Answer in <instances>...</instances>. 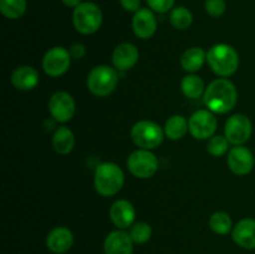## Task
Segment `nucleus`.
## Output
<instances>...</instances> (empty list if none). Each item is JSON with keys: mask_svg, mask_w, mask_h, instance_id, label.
I'll return each mask as SVG.
<instances>
[{"mask_svg": "<svg viewBox=\"0 0 255 254\" xmlns=\"http://www.w3.org/2000/svg\"><path fill=\"white\" fill-rule=\"evenodd\" d=\"M227 163H228L229 169L234 174H237V176H246V174L251 173L254 168V154L247 147L236 146L229 149Z\"/></svg>", "mask_w": 255, "mask_h": 254, "instance_id": "f8f14e48", "label": "nucleus"}, {"mask_svg": "<svg viewBox=\"0 0 255 254\" xmlns=\"http://www.w3.org/2000/svg\"><path fill=\"white\" fill-rule=\"evenodd\" d=\"M227 4L224 0H207L206 1V11L211 16L219 17L226 12Z\"/></svg>", "mask_w": 255, "mask_h": 254, "instance_id": "c85d7f7f", "label": "nucleus"}, {"mask_svg": "<svg viewBox=\"0 0 255 254\" xmlns=\"http://www.w3.org/2000/svg\"><path fill=\"white\" fill-rule=\"evenodd\" d=\"M188 131V121L182 115H173L167 120L166 125H164V134L172 141L183 138Z\"/></svg>", "mask_w": 255, "mask_h": 254, "instance_id": "4be33fe9", "label": "nucleus"}, {"mask_svg": "<svg viewBox=\"0 0 255 254\" xmlns=\"http://www.w3.org/2000/svg\"><path fill=\"white\" fill-rule=\"evenodd\" d=\"M26 0H0V11L5 17L16 20L24 15Z\"/></svg>", "mask_w": 255, "mask_h": 254, "instance_id": "393cba45", "label": "nucleus"}, {"mask_svg": "<svg viewBox=\"0 0 255 254\" xmlns=\"http://www.w3.org/2000/svg\"><path fill=\"white\" fill-rule=\"evenodd\" d=\"M181 90L183 95L188 99H198L204 95L206 86L203 80L197 75H187L181 81Z\"/></svg>", "mask_w": 255, "mask_h": 254, "instance_id": "5701e85b", "label": "nucleus"}, {"mask_svg": "<svg viewBox=\"0 0 255 254\" xmlns=\"http://www.w3.org/2000/svg\"><path fill=\"white\" fill-rule=\"evenodd\" d=\"M169 21L172 26L177 30H186L188 29L193 21V15L187 7L178 6L174 7L169 15Z\"/></svg>", "mask_w": 255, "mask_h": 254, "instance_id": "a878e982", "label": "nucleus"}, {"mask_svg": "<svg viewBox=\"0 0 255 254\" xmlns=\"http://www.w3.org/2000/svg\"><path fill=\"white\" fill-rule=\"evenodd\" d=\"M74 244V234L66 227H56L51 229L46 237V247L51 253L65 254Z\"/></svg>", "mask_w": 255, "mask_h": 254, "instance_id": "f3484780", "label": "nucleus"}, {"mask_svg": "<svg viewBox=\"0 0 255 254\" xmlns=\"http://www.w3.org/2000/svg\"><path fill=\"white\" fill-rule=\"evenodd\" d=\"M72 21L80 34H94L101 27L102 11L94 2H82L75 7Z\"/></svg>", "mask_w": 255, "mask_h": 254, "instance_id": "423d86ee", "label": "nucleus"}, {"mask_svg": "<svg viewBox=\"0 0 255 254\" xmlns=\"http://www.w3.org/2000/svg\"><path fill=\"white\" fill-rule=\"evenodd\" d=\"M119 72L107 65H99L90 71L87 87L95 96L105 97L111 94L119 84Z\"/></svg>", "mask_w": 255, "mask_h": 254, "instance_id": "20e7f679", "label": "nucleus"}, {"mask_svg": "<svg viewBox=\"0 0 255 254\" xmlns=\"http://www.w3.org/2000/svg\"><path fill=\"white\" fill-rule=\"evenodd\" d=\"M134 218H136V211L133 204L126 199H119L114 202L110 208V219L115 227L119 229H126L132 227Z\"/></svg>", "mask_w": 255, "mask_h": 254, "instance_id": "ddd939ff", "label": "nucleus"}, {"mask_svg": "<svg viewBox=\"0 0 255 254\" xmlns=\"http://www.w3.org/2000/svg\"><path fill=\"white\" fill-rule=\"evenodd\" d=\"M81 1L82 0H62V2L69 7H77L80 4H82Z\"/></svg>", "mask_w": 255, "mask_h": 254, "instance_id": "473e14b6", "label": "nucleus"}, {"mask_svg": "<svg viewBox=\"0 0 255 254\" xmlns=\"http://www.w3.org/2000/svg\"><path fill=\"white\" fill-rule=\"evenodd\" d=\"M253 126L249 117L246 115L237 114L229 117L224 126V136L228 139L229 143L234 146H242L246 143L252 136Z\"/></svg>", "mask_w": 255, "mask_h": 254, "instance_id": "6e6552de", "label": "nucleus"}, {"mask_svg": "<svg viewBox=\"0 0 255 254\" xmlns=\"http://www.w3.org/2000/svg\"><path fill=\"white\" fill-rule=\"evenodd\" d=\"M125 183L124 171L112 162L99 164L95 171L94 184L97 193L102 197L116 196Z\"/></svg>", "mask_w": 255, "mask_h": 254, "instance_id": "f03ea898", "label": "nucleus"}, {"mask_svg": "<svg viewBox=\"0 0 255 254\" xmlns=\"http://www.w3.org/2000/svg\"><path fill=\"white\" fill-rule=\"evenodd\" d=\"M52 147L60 154H69L74 149L75 136L69 127H57L52 136Z\"/></svg>", "mask_w": 255, "mask_h": 254, "instance_id": "aec40b11", "label": "nucleus"}, {"mask_svg": "<svg viewBox=\"0 0 255 254\" xmlns=\"http://www.w3.org/2000/svg\"><path fill=\"white\" fill-rule=\"evenodd\" d=\"M131 138L142 149H154L163 142L164 129L149 120L136 122L131 128Z\"/></svg>", "mask_w": 255, "mask_h": 254, "instance_id": "39448f33", "label": "nucleus"}, {"mask_svg": "<svg viewBox=\"0 0 255 254\" xmlns=\"http://www.w3.org/2000/svg\"><path fill=\"white\" fill-rule=\"evenodd\" d=\"M129 236L132 241L136 244H144L151 239L152 237V227L146 222H137L132 224L129 229Z\"/></svg>", "mask_w": 255, "mask_h": 254, "instance_id": "bb28decb", "label": "nucleus"}, {"mask_svg": "<svg viewBox=\"0 0 255 254\" xmlns=\"http://www.w3.org/2000/svg\"><path fill=\"white\" fill-rule=\"evenodd\" d=\"M204 105L213 114H227L236 107L238 101L237 87L228 79H216L206 87Z\"/></svg>", "mask_w": 255, "mask_h": 254, "instance_id": "f257e3e1", "label": "nucleus"}, {"mask_svg": "<svg viewBox=\"0 0 255 254\" xmlns=\"http://www.w3.org/2000/svg\"><path fill=\"white\" fill-rule=\"evenodd\" d=\"M207 60V54L202 47H189L183 52L181 57V66L187 72H196L202 69L204 61Z\"/></svg>", "mask_w": 255, "mask_h": 254, "instance_id": "412c9836", "label": "nucleus"}, {"mask_svg": "<svg viewBox=\"0 0 255 254\" xmlns=\"http://www.w3.org/2000/svg\"><path fill=\"white\" fill-rule=\"evenodd\" d=\"M229 142L226 136H213L209 138L208 144H207V151L209 154L214 157H222L228 152Z\"/></svg>", "mask_w": 255, "mask_h": 254, "instance_id": "cd10ccee", "label": "nucleus"}, {"mask_svg": "<svg viewBox=\"0 0 255 254\" xmlns=\"http://www.w3.org/2000/svg\"><path fill=\"white\" fill-rule=\"evenodd\" d=\"M71 54L62 46H55L46 51L42 57V69L51 77L62 76L71 65Z\"/></svg>", "mask_w": 255, "mask_h": 254, "instance_id": "1a4fd4ad", "label": "nucleus"}, {"mask_svg": "<svg viewBox=\"0 0 255 254\" xmlns=\"http://www.w3.org/2000/svg\"><path fill=\"white\" fill-rule=\"evenodd\" d=\"M209 227L216 234L226 236L233 228V222L231 216L226 212H216L209 218Z\"/></svg>", "mask_w": 255, "mask_h": 254, "instance_id": "b1692460", "label": "nucleus"}, {"mask_svg": "<svg viewBox=\"0 0 255 254\" xmlns=\"http://www.w3.org/2000/svg\"><path fill=\"white\" fill-rule=\"evenodd\" d=\"M104 252L105 254H132L133 241L125 229H117L106 237L104 242Z\"/></svg>", "mask_w": 255, "mask_h": 254, "instance_id": "4468645a", "label": "nucleus"}, {"mask_svg": "<svg viewBox=\"0 0 255 254\" xmlns=\"http://www.w3.org/2000/svg\"><path fill=\"white\" fill-rule=\"evenodd\" d=\"M147 4L153 11L167 12L173 6L174 0H147Z\"/></svg>", "mask_w": 255, "mask_h": 254, "instance_id": "c756f323", "label": "nucleus"}, {"mask_svg": "<svg viewBox=\"0 0 255 254\" xmlns=\"http://www.w3.org/2000/svg\"><path fill=\"white\" fill-rule=\"evenodd\" d=\"M217 119L209 110H198L189 117V132L196 139H209L217 129Z\"/></svg>", "mask_w": 255, "mask_h": 254, "instance_id": "9d476101", "label": "nucleus"}, {"mask_svg": "<svg viewBox=\"0 0 255 254\" xmlns=\"http://www.w3.org/2000/svg\"><path fill=\"white\" fill-rule=\"evenodd\" d=\"M120 2L126 11L137 12L141 9V0H120Z\"/></svg>", "mask_w": 255, "mask_h": 254, "instance_id": "7c9ffc66", "label": "nucleus"}, {"mask_svg": "<svg viewBox=\"0 0 255 254\" xmlns=\"http://www.w3.org/2000/svg\"><path fill=\"white\" fill-rule=\"evenodd\" d=\"M207 62L216 75L229 77L238 70L239 55L228 44H216L207 52Z\"/></svg>", "mask_w": 255, "mask_h": 254, "instance_id": "7ed1b4c3", "label": "nucleus"}, {"mask_svg": "<svg viewBox=\"0 0 255 254\" xmlns=\"http://www.w3.org/2000/svg\"><path fill=\"white\" fill-rule=\"evenodd\" d=\"M10 80H11L12 86L16 90L30 91L39 85L40 77L39 72L34 67L29 66V65H22L12 71Z\"/></svg>", "mask_w": 255, "mask_h": 254, "instance_id": "6ab92c4d", "label": "nucleus"}, {"mask_svg": "<svg viewBox=\"0 0 255 254\" xmlns=\"http://www.w3.org/2000/svg\"><path fill=\"white\" fill-rule=\"evenodd\" d=\"M132 29L139 39H151L157 30V19L151 9H139L132 19Z\"/></svg>", "mask_w": 255, "mask_h": 254, "instance_id": "dca6fc26", "label": "nucleus"}, {"mask_svg": "<svg viewBox=\"0 0 255 254\" xmlns=\"http://www.w3.org/2000/svg\"><path fill=\"white\" fill-rule=\"evenodd\" d=\"M232 238L237 246L244 249H255V219H241L234 226Z\"/></svg>", "mask_w": 255, "mask_h": 254, "instance_id": "a211bd4d", "label": "nucleus"}, {"mask_svg": "<svg viewBox=\"0 0 255 254\" xmlns=\"http://www.w3.org/2000/svg\"><path fill=\"white\" fill-rule=\"evenodd\" d=\"M70 54H71V56L74 57V59L80 60L86 55V47H85L84 44L77 42V44H74L71 46V49H70Z\"/></svg>", "mask_w": 255, "mask_h": 254, "instance_id": "2f4dec72", "label": "nucleus"}, {"mask_svg": "<svg viewBox=\"0 0 255 254\" xmlns=\"http://www.w3.org/2000/svg\"><path fill=\"white\" fill-rule=\"evenodd\" d=\"M76 104L70 94L65 91H57L50 97L49 112L52 119L60 124L70 121L74 117Z\"/></svg>", "mask_w": 255, "mask_h": 254, "instance_id": "9b49d317", "label": "nucleus"}, {"mask_svg": "<svg viewBox=\"0 0 255 254\" xmlns=\"http://www.w3.org/2000/svg\"><path fill=\"white\" fill-rule=\"evenodd\" d=\"M127 167L132 176L139 179H147L157 173L159 167L158 158L149 149H137L129 154Z\"/></svg>", "mask_w": 255, "mask_h": 254, "instance_id": "0eeeda50", "label": "nucleus"}, {"mask_svg": "<svg viewBox=\"0 0 255 254\" xmlns=\"http://www.w3.org/2000/svg\"><path fill=\"white\" fill-rule=\"evenodd\" d=\"M139 52L133 44L122 42L112 54V64L119 71H128L138 62Z\"/></svg>", "mask_w": 255, "mask_h": 254, "instance_id": "2eb2a0df", "label": "nucleus"}]
</instances>
